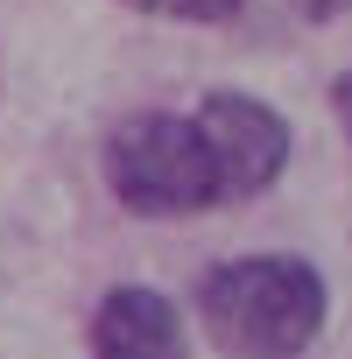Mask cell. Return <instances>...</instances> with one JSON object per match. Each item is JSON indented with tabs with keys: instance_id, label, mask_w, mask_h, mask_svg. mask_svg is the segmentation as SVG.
Returning <instances> with one entry per match:
<instances>
[{
	"instance_id": "6da1fadb",
	"label": "cell",
	"mask_w": 352,
	"mask_h": 359,
	"mask_svg": "<svg viewBox=\"0 0 352 359\" xmlns=\"http://www.w3.org/2000/svg\"><path fill=\"white\" fill-rule=\"evenodd\" d=\"M331 317V289L296 254H240L198 282V331L226 359H303Z\"/></svg>"
},
{
	"instance_id": "7a4b0ae2",
	"label": "cell",
	"mask_w": 352,
	"mask_h": 359,
	"mask_svg": "<svg viewBox=\"0 0 352 359\" xmlns=\"http://www.w3.org/2000/svg\"><path fill=\"white\" fill-rule=\"evenodd\" d=\"M99 176L120 212L134 219H191L219 205V176L198 141V120L184 113H134L106 134Z\"/></svg>"
},
{
	"instance_id": "277c9868",
	"label": "cell",
	"mask_w": 352,
	"mask_h": 359,
	"mask_svg": "<svg viewBox=\"0 0 352 359\" xmlns=\"http://www.w3.org/2000/svg\"><path fill=\"white\" fill-rule=\"evenodd\" d=\"M92 359H191L184 310L148 282H120L92 310Z\"/></svg>"
},
{
	"instance_id": "5b68a950",
	"label": "cell",
	"mask_w": 352,
	"mask_h": 359,
	"mask_svg": "<svg viewBox=\"0 0 352 359\" xmlns=\"http://www.w3.org/2000/svg\"><path fill=\"white\" fill-rule=\"evenodd\" d=\"M134 15H155V22H198V29H212V22H233L247 0H127Z\"/></svg>"
},
{
	"instance_id": "3957f363",
	"label": "cell",
	"mask_w": 352,
	"mask_h": 359,
	"mask_svg": "<svg viewBox=\"0 0 352 359\" xmlns=\"http://www.w3.org/2000/svg\"><path fill=\"white\" fill-rule=\"evenodd\" d=\"M191 120H198V141H205L212 176H219V205H247V198L282 184V169H289V120L268 99L212 92Z\"/></svg>"
},
{
	"instance_id": "8992f818",
	"label": "cell",
	"mask_w": 352,
	"mask_h": 359,
	"mask_svg": "<svg viewBox=\"0 0 352 359\" xmlns=\"http://www.w3.org/2000/svg\"><path fill=\"white\" fill-rule=\"evenodd\" d=\"M331 113H338V134L352 141V71H338V78H331Z\"/></svg>"
}]
</instances>
